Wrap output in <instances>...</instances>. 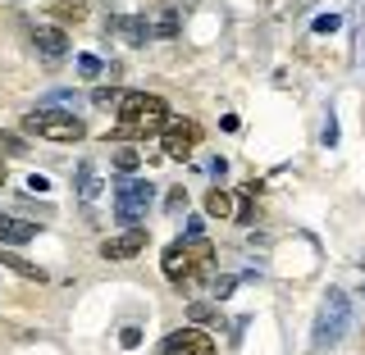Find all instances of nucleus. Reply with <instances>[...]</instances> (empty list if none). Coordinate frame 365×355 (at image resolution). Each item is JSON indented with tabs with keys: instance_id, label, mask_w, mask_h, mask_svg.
<instances>
[{
	"instance_id": "nucleus-1",
	"label": "nucleus",
	"mask_w": 365,
	"mask_h": 355,
	"mask_svg": "<svg viewBox=\"0 0 365 355\" xmlns=\"http://www.w3.org/2000/svg\"><path fill=\"white\" fill-rule=\"evenodd\" d=\"M165 278L174 282V287H187V282H197L205 269L215 265V250H210V242H187V237H178V242H169L165 246Z\"/></svg>"
},
{
	"instance_id": "nucleus-2",
	"label": "nucleus",
	"mask_w": 365,
	"mask_h": 355,
	"mask_svg": "<svg viewBox=\"0 0 365 355\" xmlns=\"http://www.w3.org/2000/svg\"><path fill=\"white\" fill-rule=\"evenodd\" d=\"M347 328H351V301H347V292H329L324 305H319V314H315L311 346L315 351H334L338 341L347 337Z\"/></svg>"
},
{
	"instance_id": "nucleus-3",
	"label": "nucleus",
	"mask_w": 365,
	"mask_h": 355,
	"mask_svg": "<svg viewBox=\"0 0 365 355\" xmlns=\"http://www.w3.org/2000/svg\"><path fill=\"white\" fill-rule=\"evenodd\" d=\"M114 110H119V123H133L142 137L160 132V128H165V119H169V105L160 96H146V91H123Z\"/></svg>"
},
{
	"instance_id": "nucleus-4",
	"label": "nucleus",
	"mask_w": 365,
	"mask_h": 355,
	"mask_svg": "<svg viewBox=\"0 0 365 355\" xmlns=\"http://www.w3.org/2000/svg\"><path fill=\"white\" fill-rule=\"evenodd\" d=\"M23 132H37L46 142H83L87 137V123L78 114H60V110H32L23 119Z\"/></svg>"
},
{
	"instance_id": "nucleus-5",
	"label": "nucleus",
	"mask_w": 365,
	"mask_h": 355,
	"mask_svg": "<svg viewBox=\"0 0 365 355\" xmlns=\"http://www.w3.org/2000/svg\"><path fill=\"white\" fill-rule=\"evenodd\" d=\"M151 201H155V187L146 178H133V174H123L119 182H114V219L119 223H137L146 210H151Z\"/></svg>"
},
{
	"instance_id": "nucleus-6",
	"label": "nucleus",
	"mask_w": 365,
	"mask_h": 355,
	"mask_svg": "<svg viewBox=\"0 0 365 355\" xmlns=\"http://www.w3.org/2000/svg\"><path fill=\"white\" fill-rule=\"evenodd\" d=\"M160 146H165L169 159H187V155L201 146V123H192V119L165 123V132H160Z\"/></svg>"
},
{
	"instance_id": "nucleus-7",
	"label": "nucleus",
	"mask_w": 365,
	"mask_h": 355,
	"mask_svg": "<svg viewBox=\"0 0 365 355\" xmlns=\"http://www.w3.org/2000/svg\"><path fill=\"white\" fill-rule=\"evenodd\" d=\"M146 242H151V233L133 223V228H123L119 237H106V242H101V255H106V260H133V255L146 250Z\"/></svg>"
},
{
	"instance_id": "nucleus-8",
	"label": "nucleus",
	"mask_w": 365,
	"mask_h": 355,
	"mask_svg": "<svg viewBox=\"0 0 365 355\" xmlns=\"http://www.w3.org/2000/svg\"><path fill=\"white\" fill-rule=\"evenodd\" d=\"M165 355H215V341L201 328H178L165 337Z\"/></svg>"
},
{
	"instance_id": "nucleus-9",
	"label": "nucleus",
	"mask_w": 365,
	"mask_h": 355,
	"mask_svg": "<svg viewBox=\"0 0 365 355\" xmlns=\"http://www.w3.org/2000/svg\"><path fill=\"white\" fill-rule=\"evenodd\" d=\"M32 41H37V51L46 55V60H64V55H68V37H64V28H51V23H46V28L32 32Z\"/></svg>"
},
{
	"instance_id": "nucleus-10",
	"label": "nucleus",
	"mask_w": 365,
	"mask_h": 355,
	"mask_svg": "<svg viewBox=\"0 0 365 355\" xmlns=\"http://www.w3.org/2000/svg\"><path fill=\"white\" fill-rule=\"evenodd\" d=\"M110 28H114V32H123V41H128V46H146V41L155 37V28L146 23V14H133V18H110Z\"/></svg>"
},
{
	"instance_id": "nucleus-11",
	"label": "nucleus",
	"mask_w": 365,
	"mask_h": 355,
	"mask_svg": "<svg viewBox=\"0 0 365 355\" xmlns=\"http://www.w3.org/2000/svg\"><path fill=\"white\" fill-rule=\"evenodd\" d=\"M41 233V223H28V219H0V242L5 246H23Z\"/></svg>"
},
{
	"instance_id": "nucleus-12",
	"label": "nucleus",
	"mask_w": 365,
	"mask_h": 355,
	"mask_svg": "<svg viewBox=\"0 0 365 355\" xmlns=\"http://www.w3.org/2000/svg\"><path fill=\"white\" fill-rule=\"evenodd\" d=\"M205 214H210V219H233V214H237L233 191H228V187H210V196H205Z\"/></svg>"
},
{
	"instance_id": "nucleus-13",
	"label": "nucleus",
	"mask_w": 365,
	"mask_h": 355,
	"mask_svg": "<svg viewBox=\"0 0 365 355\" xmlns=\"http://www.w3.org/2000/svg\"><path fill=\"white\" fill-rule=\"evenodd\" d=\"M0 265H5V269H14L19 278H32V282H41V278H46V273H41L37 265H32V260H23V255H14V250H0Z\"/></svg>"
},
{
	"instance_id": "nucleus-14",
	"label": "nucleus",
	"mask_w": 365,
	"mask_h": 355,
	"mask_svg": "<svg viewBox=\"0 0 365 355\" xmlns=\"http://www.w3.org/2000/svg\"><path fill=\"white\" fill-rule=\"evenodd\" d=\"M78 105H83V96H78V91H51V96H46L37 110H60V114H73Z\"/></svg>"
},
{
	"instance_id": "nucleus-15",
	"label": "nucleus",
	"mask_w": 365,
	"mask_h": 355,
	"mask_svg": "<svg viewBox=\"0 0 365 355\" xmlns=\"http://www.w3.org/2000/svg\"><path fill=\"white\" fill-rule=\"evenodd\" d=\"M96 191H101V182H96V169H91V164H83V169H78V196H83V201H96Z\"/></svg>"
},
{
	"instance_id": "nucleus-16",
	"label": "nucleus",
	"mask_w": 365,
	"mask_h": 355,
	"mask_svg": "<svg viewBox=\"0 0 365 355\" xmlns=\"http://www.w3.org/2000/svg\"><path fill=\"white\" fill-rule=\"evenodd\" d=\"M114 169H119V174H137V169H142V155H137L133 146H119V151H114Z\"/></svg>"
},
{
	"instance_id": "nucleus-17",
	"label": "nucleus",
	"mask_w": 365,
	"mask_h": 355,
	"mask_svg": "<svg viewBox=\"0 0 365 355\" xmlns=\"http://www.w3.org/2000/svg\"><path fill=\"white\" fill-rule=\"evenodd\" d=\"M151 28H155V37H174V32H178V9H165Z\"/></svg>"
},
{
	"instance_id": "nucleus-18",
	"label": "nucleus",
	"mask_w": 365,
	"mask_h": 355,
	"mask_svg": "<svg viewBox=\"0 0 365 355\" xmlns=\"http://www.w3.org/2000/svg\"><path fill=\"white\" fill-rule=\"evenodd\" d=\"M55 14H60V18H83L87 14V5H83V0H55Z\"/></svg>"
},
{
	"instance_id": "nucleus-19",
	"label": "nucleus",
	"mask_w": 365,
	"mask_h": 355,
	"mask_svg": "<svg viewBox=\"0 0 365 355\" xmlns=\"http://www.w3.org/2000/svg\"><path fill=\"white\" fill-rule=\"evenodd\" d=\"M23 151H28V142L19 132H0V155H23Z\"/></svg>"
},
{
	"instance_id": "nucleus-20",
	"label": "nucleus",
	"mask_w": 365,
	"mask_h": 355,
	"mask_svg": "<svg viewBox=\"0 0 365 355\" xmlns=\"http://www.w3.org/2000/svg\"><path fill=\"white\" fill-rule=\"evenodd\" d=\"M91 105H96V110L119 105V91H114V87H96V91H91Z\"/></svg>"
},
{
	"instance_id": "nucleus-21",
	"label": "nucleus",
	"mask_w": 365,
	"mask_h": 355,
	"mask_svg": "<svg viewBox=\"0 0 365 355\" xmlns=\"http://www.w3.org/2000/svg\"><path fill=\"white\" fill-rule=\"evenodd\" d=\"M78 73H83V78H101V73H106V64H101L96 55H78Z\"/></svg>"
},
{
	"instance_id": "nucleus-22",
	"label": "nucleus",
	"mask_w": 365,
	"mask_h": 355,
	"mask_svg": "<svg viewBox=\"0 0 365 355\" xmlns=\"http://www.w3.org/2000/svg\"><path fill=\"white\" fill-rule=\"evenodd\" d=\"M215 310H220V305H215V301H192V324H205V319H215Z\"/></svg>"
},
{
	"instance_id": "nucleus-23",
	"label": "nucleus",
	"mask_w": 365,
	"mask_h": 355,
	"mask_svg": "<svg viewBox=\"0 0 365 355\" xmlns=\"http://www.w3.org/2000/svg\"><path fill=\"white\" fill-rule=\"evenodd\" d=\"M338 23H342L338 14H319V18L311 23V28H315V32H338Z\"/></svg>"
},
{
	"instance_id": "nucleus-24",
	"label": "nucleus",
	"mask_w": 365,
	"mask_h": 355,
	"mask_svg": "<svg viewBox=\"0 0 365 355\" xmlns=\"http://www.w3.org/2000/svg\"><path fill=\"white\" fill-rule=\"evenodd\" d=\"M119 341H123L128 351H137V346H142V328H123V333H119Z\"/></svg>"
},
{
	"instance_id": "nucleus-25",
	"label": "nucleus",
	"mask_w": 365,
	"mask_h": 355,
	"mask_svg": "<svg viewBox=\"0 0 365 355\" xmlns=\"http://www.w3.org/2000/svg\"><path fill=\"white\" fill-rule=\"evenodd\" d=\"M182 237H187V242H201V237H205V223H201V219H187V228H182Z\"/></svg>"
},
{
	"instance_id": "nucleus-26",
	"label": "nucleus",
	"mask_w": 365,
	"mask_h": 355,
	"mask_svg": "<svg viewBox=\"0 0 365 355\" xmlns=\"http://www.w3.org/2000/svg\"><path fill=\"white\" fill-rule=\"evenodd\" d=\"M169 210H182V205H187V187H174V191H169Z\"/></svg>"
},
{
	"instance_id": "nucleus-27",
	"label": "nucleus",
	"mask_w": 365,
	"mask_h": 355,
	"mask_svg": "<svg viewBox=\"0 0 365 355\" xmlns=\"http://www.w3.org/2000/svg\"><path fill=\"white\" fill-rule=\"evenodd\" d=\"M28 191H37V196H41V191H51V178H41V174H28Z\"/></svg>"
},
{
	"instance_id": "nucleus-28",
	"label": "nucleus",
	"mask_w": 365,
	"mask_h": 355,
	"mask_svg": "<svg viewBox=\"0 0 365 355\" xmlns=\"http://www.w3.org/2000/svg\"><path fill=\"white\" fill-rule=\"evenodd\" d=\"M324 146H338V119L329 114V123H324Z\"/></svg>"
},
{
	"instance_id": "nucleus-29",
	"label": "nucleus",
	"mask_w": 365,
	"mask_h": 355,
	"mask_svg": "<svg viewBox=\"0 0 365 355\" xmlns=\"http://www.w3.org/2000/svg\"><path fill=\"white\" fill-rule=\"evenodd\" d=\"M233 287H237V278H220V282H215V296H220V301H224V296L233 292Z\"/></svg>"
},
{
	"instance_id": "nucleus-30",
	"label": "nucleus",
	"mask_w": 365,
	"mask_h": 355,
	"mask_svg": "<svg viewBox=\"0 0 365 355\" xmlns=\"http://www.w3.org/2000/svg\"><path fill=\"white\" fill-rule=\"evenodd\" d=\"M251 219H256V210H251V201H247V205H237V223H251Z\"/></svg>"
},
{
	"instance_id": "nucleus-31",
	"label": "nucleus",
	"mask_w": 365,
	"mask_h": 355,
	"mask_svg": "<svg viewBox=\"0 0 365 355\" xmlns=\"http://www.w3.org/2000/svg\"><path fill=\"white\" fill-rule=\"evenodd\" d=\"M0 187H5V164H0Z\"/></svg>"
}]
</instances>
